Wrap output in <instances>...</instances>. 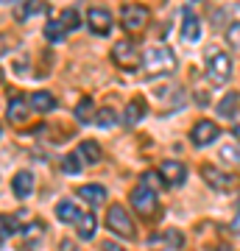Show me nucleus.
Segmentation results:
<instances>
[{"label":"nucleus","instance_id":"nucleus-1","mask_svg":"<svg viewBox=\"0 0 240 251\" xmlns=\"http://www.w3.org/2000/svg\"><path fill=\"white\" fill-rule=\"evenodd\" d=\"M142 64H145V73L148 78H157V75H170L176 70V56L168 45H154L145 50L142 56Z\"/></svg>","mask_w":240,"mask_h":251},{"label":"nucleus","instance_id":"nucleus-2","mask_svg":"<svg viewBox=\"0 0 240 251\" xmlns=\"http://www.w3.org/2000/svg\"><path fill=\"white\" fill-rule=\"evenodd\" d=\"M107 226L117 234V237H126V240H134V234H137L132 215H129V212H126V206H120V204L109 206V212H107Z\"/></svg>","mask_w":240,"mask_h":251},{"label":"nucleus","instance_id":"nucleus-3","mask_svg":"<svg viewBox=\"0 0 240 251\" xmlns=\"http://www.w3.org/2000/svg\"><path fill=\"white\" fill-rule=\"evenodd\" d=\"M207 73H210L213 84H223V81H229V75H232V59L223 53V50H210Z\"/></svg>","mask_w":240,"mask_h":251},{"label":"nucleus","instance_id":"nucleus-4","mask_svg":"<svg viewBox=\"0 0 240 251\" xmlns=\"http://www.w3.org/2000/svg\"><path fill=\"white\" fill-rule=\"evenodd\" d=\"M112 59H115L117 67L134 70V67L140 64V50H137V45H134L132 39H120V42H115V48H112Z\"/></svg>","mask_w":240,"mask_h":251},{"label":"nucleus","instance_id":"nucleus-5","mask_svg":"<svg viewBox=\"0 0 240 251\" xmlns=\"http://www.w3.org/2000/svg\"><path fill=\"white\" fill-rule=\"evenodd\" d=\"M132 206L137 209V215L151 218L154 212H157V206H160V198H157V193H154V190L137 184V187L132 190Z\"/></svg>","mask_w":240,"mask_h":251},{"label":"nucleus","instance_id":"nucleus-6","mask_svg":"<svg viewBox=\"0 0 240 251\" xmlns=\"http://www.w3.org/2000/svg\"><path fill=\"white\" fill-rule=\"evenodd\" d=\"M201 179H204L215 193H226V190H232L240 181L238 176H232V173H226V171H218L213 165H204V168H201Z\"/></svg>","mask_w":240,"mask_h":251},{"label":"nucleus","instance_id":"nucleus-7","mask_svg":"<svg viewBox=\"0 0 240 251\" xmlns=\"http://www.w3.org/2000/svg\"><path fill=\"white\" fill-rule=\"evenodd\" d=\"M120 23H123V28L129 31V34H137V31H142V28L148 25V9H145V6H137V3L123 6Z\"/></svg>","mask_w":240,"mask_h":251},{"label":"nucleus","instance_id":"nucleus-8","mask_svg":"<svg viewBox=\"0 0 240 251\" xmlns=\"http://www.w3.org/2000/svg\"><path fill=\"white\" fill-rule=\"evenodd\" d=\"M87 25H89V31H92V34L107 36L109 31H112V14H109L107 9L95 6V9L87 11Z\"/></svg>","mask_w":240,"mask_h":251},{"label":"nucleus","instance_id":"nucleus-9","mask_svg":"<svg viewBox=\"0 0 240 251\" xmlns=\"http://www.w3.org/2000/svg\"><path fill=\"white\" fill-rule=\"evenodd\" d=\"M218 134H221V128H218L213 120H198V123L193 126V131H190V140L204 148V145L215 143V140H218Z\"/></svg>","mask_w":240,"mask_h":251},{"label":"nucleus","instance_id":"nucleus-10","mask_svg":"<svg viewBox=\"0 0 240 251\" xmlns=\"http://www.w3.org/2000/svg\"><path fill=\"white\" fill-rule=\"evenodd\" d=\"M160 176H162L165 184L179 187V184H185V179H187V168L182 165V162H176V159H168V162H162L160 165Z\"/></svg>","mask_w":240,"mask_h":251},{"label":"nucleus","instance_id":"nucleus-11","mask_svg":"<svg viewBox=\"0 0 240 251\" xmlns=\"http://www.w3.org/2000/svg\"><path fill=\"white\" fill-rule=\"evenodd\" d=\"M11 193L17 198H28L34 193V173L31 171H20L14 179H11Z\"/></svg>","mask_w":240,"mask_h":251},{"label":"nucleus","instance_id":"nucleus-12","mask_svg":"<svg viewBox=\"0 0 240 251\" xmlns=\"http://www.w3.org/2000/svg\"><path fill=\"white\" fill-rule=\"evenodd\" d=\"M98 232V218L92 215V212H81L79 221H76V234H79L81 240H92Z\"/></svg>","mask_w":240,"mask_h":251},{"label":"nucleus","instance_id":"nucleus-13","mask_svg":"<svg viewBox=\"0 0 240 251\" xmlns=\"http://www.w3.org/2000/svg\"><path fill=\"white\" fill-rule=\"evenodd\" d=\"M182 36H185L187 42H196L198 36H201V23L193 11H185L182 14Z\"/></svg>","mask_w":240,"mask_h":251},{"label":"nucleus","instance_id":"nucleus-14","mask_svg":"<svg viewBox=\"0 0 240 251\" xmlns=\"http://www.w3.org/2000/svg\"><path fill=\"white\" fill-rule=\"evenodd\" d=\"M79 196L95 209V206H101L104 201H107V190L101 187V184H84V187H79Z\"/></svg>","mask_w":240,"mask_h":251},{"label":"nucleus","instance_id":"nucleus-15","mask_svg":"<svg viewBox=\"0 0 240 251\" xmlns=\"http://www.w3.org/2000/svg\"><path fill=\"white\" fill-rule=\"evenodd\" d=\"M145 112H148V106H145V100H142V98L129 100V106H126V115H123V123H126V126H137L142 117H145Z\"/></svg>","mask_w":240,"mask_h":251},{"label":"nucleus","instance_id":"nucleus-16","mask_svg":"<svg viewBox=\"0 0 240 251\" xmlns=\"http://www.w3.org/2000/svg\"><path fill=\"white\" fill-rule=\"evenodd\" d=\"M79 206H76V201H70V198H62L59 204H56V218L62 221V224H76L79 221Z\"/></svg>","mask_w":240,"mask_h":251},{"label":"nucleus","instance_id":"nucleus-17","mask_svg":"<svg viewBox=\"0 0 240 251\" xmlns=\"http://www.w3.org/2000/svg\"><path fill=\"white\" fill-rule=\"evenodd\" d=\"M28 103H31V109H36V112H51V109L56 106V98L51 95V92H45V90H36L31 98H28Z\"/></svg>","mask_w":240,"mask_h":251},{"label":"nucleus","instance_id":"nucleus-18","mask_svg":"<svg viewBox=\"0 0 240 251\" xmlns=\"http://www.w3.org/2000/svg\"><path fill=\"white\" fill-rule=\"evenodd\" d=\"M45 9V3L42 0H20L17 3V9H14V20H28V17H34L36 11H42Z\"/></svg>","mask_w":240,"mask_h":251},{"label":"nucleus","instance_id":"nucleus-19","mask_svg":"<svg viewBox=\"0 0 240 251\" xmlns=\"http://www.w3.org/2000/svg\"><path fill=\"white\" fill-rule=\"evenodd\" d=\"M6 117H9V120H11V123H26V120H28V106H26V100H23V98H14V100H11V103H9V112H6Z\"/></svg>","mask_w":240,"mask_h":251},{"label":"nucleus","instance_id":"nucleus-20","mask_svg":"<svg viewBox=\"0 0 240 251\" xmlns=\"http://www.w3.org/2000/svg\"><path fill=\"white\" fill-rule=\"evenodd\" d=\"M79 156L84 162H89V165H95V162H101V145L95 140H84L79 148Z\"/></svg>","mask_w":240,"mask_h":251},{"label":"nucleus","instance_id":"nucleus-21","mask_svg":"<svg viewBox=\"0 0 240 251\" xmlns=\"http://www.w3.org/2000/svg\"><path fill=\"white\" fill-rule=\"evenodd\" d=\"M45 36H48V42H62L64 36H67V28L62 25V20H48L45 23Z\"/></svg>","mask_w":240,"mask_h":251},{"label":"nucleus","instance_id":"nucleus-22","mask_svg":"<svg viewBox=\"0 0 240 251\" xmlns=\"http://www.w3.org/2000/svg\"><path fill=\"white\" fill-rule=\"evenodd\" d=\"M238 100H240L238 92L223 95V98L218 100V115H221V117H235V112H238Z\"/></svg>","mask_w":240,"mask_h":251},{"label":"nucleus","instance_id":"nucleus-23","mask_svg":"<svg viewBox=\"0 0 240 251\" xmlns=\"http://www.w3.org/2000/svg\"><path fill=\"white\" fill-rule=\"evenodd\" d=\"M95 123H98L101 128H112V126L117 123V112L112 106H101L98 112H95Z\"/></svg>","mask_w":240,"mask_h":251},{"label":"nucleus","instance_id":"nucleus-24","mask_svg":"<svg viewBox=\"0 0 240 251\" xmlns=\"http://www.w3.org/2000/svg\"><path fill=\"white\" fill-rule=\"evenodd\" d=\"M26 215L28 212H14V215H0V229L9 234V232H17L20 229V224L26 221Z\"/></svg>","mask_w":240,"mask_h":251},{"label":"nucleus","instance_id":"nucleus-25","mask_svg":"<svg viewBox=\"0 0 240 251\" xmlns=\"http://www.w3.org/2000/svg\"><path fill=\"white\" fill-rule=\"evenodd\" d=\"M92 117H95V106H92V100H89V98L79 100V106H76V120H79V123H89Z\"/></svg>","mask_w":240,"mask_h":251},{"label":"nucleus","instance_id":"nucleus-26","mask_svg":"<svg viewBox=\"0 0 240 251\" xmlns=\"http://www.w3.org/2000/svg\"><path fill=\"white\" fill-rule=\"evenodd\" d=\"M59 20H62V25L67 28V31H76V28L81 25V17H79V11L76 9H64Z\"/></svg>","mask_w":240,"mask_h":251},{"label":"nucleus","instance_id":"nucleus-27","mask_svg":"<svg viewBox=\"0 0 240 251\" xmlns=\"http://www.w3.org/2000/svg\"><path fill=\"white\" fill-rule=\"evenodd\" d=\"M140 184L142 187H148V190H154V193H160V184H165V181H162V176L160 173H142V179H140Z\"/></svg>","mask_w":240,"mask_h":251},{"label":"nucleus","instance_id":"nucleus-28","mask_svg":"<svg viewBox=\"0 0 240 251\" xmlns=\"http://www.w3.org/2000/svg\"><path fill=\"white\" fill-rule=\"evenodd\" d=\"M28 234H34V237H28V240H26V249H28V251H34L36 246H39V240H42L39 234H45V226H42V224H34L31 229H28Z\"/></svg>","mask_w":240,"mask_h":251},{"label":"nucleus","instance_id":"nucleus-29","mask_svg":"<svg viewBox=\"0 0 240 251\" xmlns=\"http://www.w3.org/2000/svg\"><path fill=\"white\" fill-rule=\"evenodd\" d=\"M81 156L79 153H67V156H64V173H70V176H76V173H81Z\"/></svg>","mask_w":240,"mask_h":251},{"label":"nucleus","instance_id":"nucleus-30","mask_svg":"<svg viewBox=\"0 0 240 251\" xmlns=\"http://www.w3.org/2000/svg\"><path fill=\"white\" fill-rule=\"evenodd\" d=\"M226 39H229L232 48H240V23L229 25V31H226Z\"/></svg>","mask_w":240,"mask_h":251},{"label":"nucleus","instance_id":"nucleus-31","mask_svg":"<svg viewBox=\"0 0 240 251\" xmlns=\"http://www.w3.org/2000/svg\"><path fill=\"white\" fill-rule=\"evenodd\" d=\"M14 48H17V39H11V36L0 34V56L9 53V50H14Z\"/></svg>","mask_w":240,"mask_h":251},{"label":"nucleus","instance_id":"nucleus-32","mask_svg":"<svg viewBox=\"0 0 240 251\" xmlns=\"http://www.w3.org/2000/svg\"><path fill=\"white\" fill-rule=\"evenodd\" d=\"M223 159H229V162H240V151H238V145H226L221 151Z\"/></svg>","mask_w":240,"mask_h":251},{"label":"nucleus","instance_id":"nucleus-33","mask_svg":"<svg viewBox=\"0 0 240 251\" xmlns=\"http://www.w3.org/2000/svg\"><path fill=\"white\" fill-rule=\"evenodd\" d=\"M59 251H81V249H79V246H76L73 240H62V246H59Z\"/></svg>","mask_w":240,"mask_h":251},{"label":"nucleus","instance_id":"nucleus-34","mask_svg":"<svg viewBox=\"0 0 240 251\" xmlns=\"http://www.w3.org/2000/svg\"><path fill=\"white\" fill-rule=\"evenodd\" d=\"M104 251H123V249H120V246H115V243H107V246H104Z\"/></svg>","mask_w":240,"mask_h":251},{"label":"nucleus","instance_id":"nucleus-35","mask_svg":"<svg viewBox=\"0 0 240 251\" xmlns=\"http://www.w3.org/2000/svg\"><path fill=\"white\" fill-rule=\"evenodd\" d=\"M235 115H238V120H235V128H232V131L240 137V112H235Z\"/></svg>","mask_w":240,"mask_h":251},{"label":"nucleus","instance_id":"nucleus-36","mask_svg":"<svg viewBox=\"0 0 240 251\" xmlns=\"http://www.w3.org/2000/svg\"><path fill=\"white\" fill-rule=\"evenodd\" d=\"M232 226H235V229H240V206H238V218H235V224H232Z\"/></svg>","mask_w":240,"mask_h":251},{"label":"nucleus","instance_id":"nucleus-37","mask_svg":"<svg viewBox=\"0 0 240 251\" xmlns=\"http://www.w3.org/2000/svg\"><path fill=\"white\" fill-rule=\"evenodd\" d=\"M3 240H6V232H3V229H0V246H3Z\"/></svg>","mask_w":240,"mask_h":251},{"label":"nucleus","instance_id":"nucleus-38","mask_svg":"<svg viewBox=\"0 0 240 251\" xmlns=\"http://www.w3.org/2000/svg\"><path fill=\"white\" fill-rule=\"evenodd\" d=\"M0 81H3V67H0Z\"/></svg>","mask_w":240,"mask_h":251},{"label":"nucleus","instance_id":"nucleus-39","mask_svg":"<svg viewBox=\"0 0 240 251\" xmlns=\"http://www.w3.org/2000/svg\"><path fill=\"white\" fill-rule=\"evenodd\" d=\"M0 3H9V0H0Z\"/></svg>","mask_w":240,"mask_h":251}]
</instances>
